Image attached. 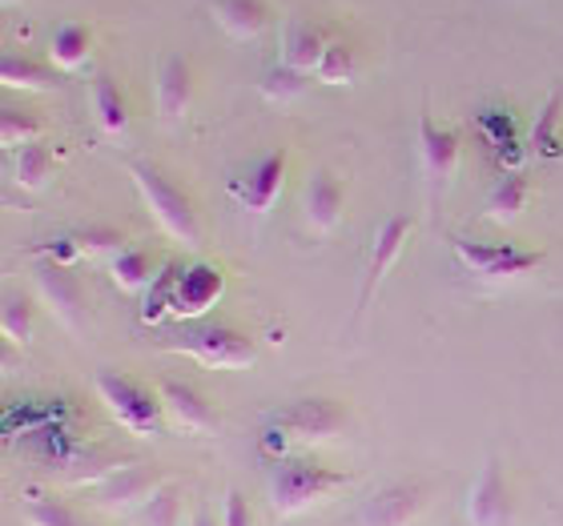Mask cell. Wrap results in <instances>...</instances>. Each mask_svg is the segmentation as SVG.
Returning <instances> with one entry per match:
<instances>
[{"instance_id": "obj_1", "label": "cell", "mask_w": 563, "mask_h": 526, "mask_svg": "<svg viewBox=\"0 0 563 526\" xmlns=\"http://www.w3.org/2000/svg\"><path fill=\"white\" fill-rule=\"evenodd\" d=\"M130 174H133V181H137L145 205L153 210V217L162 222L165 234L177 237V242H186V246H201V222L186 189L174 186L157 165L130 161Z\"/></svg>"}, {"instance_id": "obj_2", "label": "cell", "mask_w": 563, "mask_h": 526, "mask_svg": "<svg viewBox=\"0 0 563 526\" xmlns=\"http://www.w3.org/2000/svg\"><path fill=\"white\" fill-rule=\"evenodd\" d=\"M162 350L189 354L194 362L213 366V370H242V366H250L258 358L250 334L225 326V322H201V326L181 329V334L162 342Z\"/></svg>"}, {"instance_id": "obj_3", "label": "cell", "mask_w": 563, "mask_h": 526, "mask_svg": "<svg viewBox=\"0 0 563 526\" xmlns=\"http://www.w3.org/2000/svg\"><path fill=\"white\" fill-rule=\"evenodd\" d=\"M351 474H342V470H330L314 458H294V462H282L278 474L271 482V499H274V511L278 515H298L306 506L322 503L330 494L346 486Z\"/></svg>"}, {"instance_id": "obj_4", "label": "cell", "mask_w": 563, "mask_h": 526, "mask_svg": "<svg viewBox=\"0 0 563 526\" xmlns=\"http://www.w3.org/2000/svg\"><path fill=\"white\" fill-rule=\"evenodd\" d=\"M97 398L106 402V410L113 418L133 434H157L165 418V402L157 390L141 387L137 378L130 374H113V370H101L93 378Z\"/></svg>"}, {"instance_id": "obj_5", "label": "cell", "mask_w": 563, "mask_h": 526, "mask_svg": "<svg viewBox=\"0 0 563 526\" xmlns=\"http://www.w3.org/2000/svg\"><path fill=\"white\" fill-rule=\"evenodd\" d=\"M451 246H455V258L463 261L467 273L487 278V281L523 278V273H531V269L543 261L540 249H523V246H516V242H479V237L455 234Z\"/></svg>"}, {"instance_id": "obj_6", "label": "cell", "mask_w": 563, "mask_h": 526, "mask_svg": "<svg viewBox=\"0 0 563 526\" xmlns=\"http://www.w3.org/2000/svg\"><path fill=\"white\" fill-rule=\"evenodd\" d=\"M346 422H351V414L334 398H294L290 406L274 410L271 426L294 434V438H306V443H327V438L346 430Z\"/></svg>"}, {"instance_id": "obj_7", "label": "cell", "mask_w": 563, "mask_h": 526, "mask_svg": "<svg viewBox=\"0 0 563 526\" xmlns=\"http://www.w3.org/2000/svg\"><path fill=\"white\" fill-rule=\"evenodd\" d=\"M467 518H471V526L516 523V499H511V482H507V470L499 458H487V467L479 470V479L471 486Z\"/></svg>"}, {"instance_id": "obj_8", "label": "cell", "mask_w": 563, "mask_h": 526, "mask_svg": "<svg viewBox=\"0 0 563 526\" xmlns=\"http://www.w3.org/2000/svg\"><path fill=\"white\" fill-rule=\"evenodd\" d=\"M157 491H162V470L150 467V462H130V467H118L97 486V506L109 515H121V511L145 506Z\"/></svg>"}, {"instance_id": "obj_9", "label": "cell", "mask_w": 563, "mask_h": 526, "mask_svg": "<svg viewBox=\"0 0 563 526\" xmlns=\"http://www.w3.org/2000/svg\"><path fill=\"white\" fill-rule=\"evenodd\" d=\"M286 165H290V153L286 149H271L266 157H258V161L250 165L246 177H238L234 186V198L238 205L246 213H271L274 201H278L282 186H286Z\"/></svg>"}, {"instance_id": "obj_10", "label": "cell", "mask_w": 563, "mask_h": 526, "mask_svg": "<svg viewBox=\"0 0 563 526\" xmlns=\"http://www.w3.org/2000/svg\"><path fill=\"white\" fill-rule=\"evenodd\" d=\"M222 293H225L222 266H213V261H194V266H181L174 317H206L213 305H218V298H222Z\"/></svg>"}, {"instance_id": "obj_11", "label": "cell", "mask_w": 563, "mask_h": 526, "mask_svg": "<svg viewBox=\"0 0 563 526\" xmlns=\"http://www.w3.org/2000/svg\"><path fill=\"white\" fill-rule=\"evenodd\" d=\"M411 217H402V213H395V217H387V222L378 225L375 234V246H371V261H366V281H363V293H358V314H363L366 305H371V298H375V290L383 286V278L390 273V266L399 261L402 246H407V237H411Z\"/></svg>"}, {"instance_id": "obj_12", "label": "cell", "mask_w": 563, "mask_h": 526, "mask_svg": "<svg viewBox=\"0 0 563 526\" xmlns=\"http://www.w3.org/2000/svg\"><path fill=\"white\" fill-rule=\"evenodd\" d=\"M459 133L455 130H439L431 121V113L419 117V153H422V169H427V181L434 189H446V181L455 177L459 169Z\"/></svg>"}, {"instance_id": "obj_13", "label": "cell", "mask_w": 563, "mask_h": 526, "mask_svg": "<svg viewBox=\"0 0 563 526\" xmlns=\"http://www.w3.org/2000/svg\"><path fill=\"white\" fill-rule=\"evenodd\" d=\"M342 205H346V189L330 169H314L306 181V222L314 225L318 234H330L342 222Z\"/></svg>"}, {"instance_id": "obj_14", "label": "cell", "mask_w": 563, "mask_h": 526, "mask_svg": "<svg viewBox=\"0 0 563 526\" xmlns=\"http://www.w3.org/2000/svg\"><path fill=\"white\" fill-rule=\"evenodd\" d=\"M36 286H41V293L48 298V305H53L69 326L81 322L85 286H81V278L73 273V266H53V261H45V266L36 269Z\"/></svg>"}, {"instance_id": "obj_15", "label": "cell", "mask_w": 563, "mask_h": 526, "mask_svg": "<svg viewBox=\"0 0 563 526\" xmlns=\"http://www.w3.org/2000/svg\"><path fill=\"white\" fill-rule=\"evenodd\" d=\"M157 394H162V402H165V414H169L177 426H186V430H213L218 414H213L210 402H206L198 390L189 387V382L165 378L162 387H157Z\"/></svg>"}, {"instance_id": "obj_16", "label": "cell", "mask_w": 563, "mask_h": 526, "mask_svg": "<svg viewBox=\"0 0 563 526\" xmlns=\"http://www.w3.org/2000/svg\"><path fill=\"white\" fill-rule=\"evenodd\" d=\"M194 101V69H189L186 57H165L162 69H157V113L162 117H181Z\"/></svg>"}, {"instance_id": "obj_17", "label": "cell", "mask_w": 563, "mask_h": 526, "mask_svg": "<svg viewBox=\"0 0 563 526\" xmlns=\"http://www.w3.org/2000/svg\"><path fill=\"white\" fill-rule=\"evenodd\" d=\"M282 48H286V53H282V65H290V69L310 77V72H318L322 57H327L330 33L314 21H298V24H290V33H286V45Z\"/></svg>"}, {"instance_id": "obj_18", "label": "cell", "mask_w": 563, "mask_h": 526, "mask_svg": "<svg viewBox=\"0 0 563 526\" xmlns=\"http://www.w3.org/2000/svg\"><path fill=\"white\" fill-rule=\"evenodd\" d=\"M422 506L419 486H387L383 494H375L363 511V526H407Z\"/></svg>"}, {"instance_id": "obj_19", "label": "cell", "mask_w": 563, "mask_h": 526, "mask_svg": "<svg viewBox=\"0 0 563 526\" xmlns=\"http://www.w3.org/2000/svg\"><path fill=\"white\" fill-rule=\"evenodd\" d=\"M89 105L97 113V125L109 133V137H121L130 130V101L121 93V85L109 77V72H97L89 81Z\"/></svg>"}, {"instance_id": "obj_20", "label": "cell", "mask_w": 563, "mask_h": 526, "mask_svg": "<svg viewBox=\"0 0 563 526\" xmlns=\"http://www.w3.org/2000/svg\"><path fill=\"white\" fill-rule=\"evenodd\" d=\"M213 12H218V24L238 41H254L271 24L266 0H213Z\"/></svg>"}, {"instance_id": "obj_21", "label": "cell", "mask_w": 563, "mask_h": 526, "mask_svg": "<svg viewBox=\"0 0 563 526\" xmlns=\"http://www.w3.org/2000/svg\"><path fill=\"white\" fill-rule=\"evenodd\" d=\"M528 201H531V181L523 169L519 174H499L495 186L487 189V217L492 222H516L519 213L528 210Z\"/></svg>"}, {"instance_id": "obj_22", "label": "cell", "mask_w": 563, "mask_h": 526, "mask_svg": "<svg viewBox=\"0 0 563 526\" xmlns=\"http://www.w3.org/2000/svg\"><path fill=\"white\" fill-rule=\"evenodd\" d=\"M531 153L540 161H560L563 157V89H552L543 101L540 117L531 125Z\"/></svg>"}, {"instance_id": "obj_23", "label": "cell", "mask_w": 563, "mask_h": 526, "mask_svg": "<svg viewBox=\"0 0 563 526\" xmlns=\"http://www.w3.org/2000/svg\"><path fill=\"white\" fill-rule=\"evenodd\" d=\"M89 48H93V33L85 24L69 21L60 24L57 33H53V41H48V60L60 72H77L89 60Z\"/></svg>"}, {"instance_id": "obj_24", "label": "cell", "mask_w": 563, "mask_h": 526, "mask_svg": "<svg viewBox=\"0 0 563 526\" xmlns=\"http://www.w3.org/2000/svg\"><path fill=\"white\" fill-rule=\"evenodd\" d=\"M109 273H113V281H118L121 290H130V293L150 290L153 278H157L150 249H141V246H125L121 254H113V261H109Z\"/></svg>"}, {"instance_id": "obj_25", "label": "cell", "mask_w": 563, "mask_h": 526, "mask_svg": "<svg viewBox=\"0 0 563 526\" xmlns=\"http://www.w3.org/2000/svg\"><path fill=\"white\" fill-rule=\"evenodd\" d=\"M53 169H57V149L45 145V141H33V145L16 149V169L12 174H16L21 189H45Z\"/></svg>"}, {"instance_id": "obj_26", "label": "cell", "mask_w": 563, "mask_h": 526, "mask_svg": "<svg viewBox=\"0 0 563 526\" xmlns=\"http://www.w3.org/2000/svg\"><path fill=\"white\" fill-rule=\"evenodd\" d=\"M177 278H181V266H174V261L157 269V278H153V286L145 290V305H141V322H145V326H157L162 317L174 314Z\"/></svg>"}, {"instance_id": "obj_27", "label": "cell", "mask_w": 563, "mask_h": 526, "mask_svg": "<svg viewBox=\"0 0 563 526\" xmlns=\"http://www.w3.org/2000/svg\"><path fill=\"white\" fill-rule=\"evenodd\" d=\"M0 81L9 85V89H53V85H57V72L33 57L4 53V60H0Z\"/></svg>"}, {"instance_id": "obj_28", "label": "cell", "mask_w": 563, "mask_h": 526, "mask_svg": "<svg viewBox=\"0 0 563 526\" xmlns=\"http://www.w3.org/2000/svg\"><path fill=\"white\" fill-rule=\"evenodd\" d=\"M0 329L12 346H24L33 338V298L21 290L4 293V305H0Z\"/></svg>"}, {"instance_id": "obj_29", "label": "cell", "mask_w": 563, "mask_h": 526, "mask_svg": "<svg viewBox=\"0 0 563 526\" xmlns=\"http://www.w3.org/2000/svg\"><path fill=\"white\" fill-rule=\"evenodd\" d=\"M24 518L33 526H85L81 515L73 511L65 499H53V494H24Z\"/></svg>"}, {"instance_id": "obj_30", "label": "cell", "mask_w": 563, "mask_h": 526, "mask_svg": "<svg viewBox=\"0 0 563 526\" xmlns=\"http://www.w3.org/2000/svg\"><path fill=\"white\" fill-rule=\"evenodd\" d=\"M41 133H45V121L36 117L33 109H4L0 113V141H4V149H24V145L41 141Z\"/></svg>"}, {"instance_id": "obj_31", "label": "cell", "mask_w": 563, "mask_h": 526, "mask_svg": "<svg viewBox=\"0 0 563 526\" xmlns=\"http://www.w3.org/2000/svg\"><path fill=\"white\" fill-rule=\"evenodd\" d=\"M471 125L483 133V141L492 145V149H504V145H511V141H519V125H516V113L511 109H479L475 117H471Z\"/></svg>"}, {"instance_id": "obj_32", "label": "cell", "mask_w": 563, "mask_h": 526, "mask_svg": "<svg viewBox=\"0 0 563 526\" xmlns=\"http://www.w3.org/2000/svg\"><path fill=\"white\" fill-rule=\"evenodd\" d=\"M181 523V494L174 486H162L150 503L137 506V526H177Z\"/></svg>"}, {"instance_id": "obj_33", "label": "cell", "mask_w": 563, "mask_h": 526, "mask_svg": "<svg viewBox=\"0 0 563 526\" xmlns=\"http://www.w3.org/2000/svg\"><path fill=\"white\" fill-rule=\"evenodd\" d=\"M262 93L271 97V101H294L298 93H306V72L290 69V65H274V69L262 72Z\"/></svg>"}, {"instance_id": "obj_34", "label": "cell", "mask_w": 563, "mask_h": 526, "mask_svg": "<svg viewBox=\"0 0 563 526\" xmlns=\"http://www.w3.org/2000/svg\"><path fill=\"white\" fill-rule=\"evenodd\" d=\"M314 77L322 85H346L354 77V48L346 41H330L327 57H322Z\"/></svg>"}, {"instance_id": "obj_35", "label": "cell", "mask_w": 563, "mask_h": 526, "mask_svg": "<svg viewBox=\"0 0 563 526\" xmlns=\"http://www.w3.org/2000/svg\"><path fill=\"white\" fill-rule=\"evenodd\" d=\"M73 242H77V249H81V254H89V258H93V254H109V249H113V254H121V242H125V237H121V230H113V225H93V230H81V234H73Z\"/></svg>"}, {"instance_id": "obj_36", "label": "cell", "mask_w": 563, "mask_h": 526, "mask_svg": "<svg viewBox=\"0 0 563 526\" xmlns=\"http://www.w3.org/2000/svg\"><path fill=\"white\" fill-rule=\"evenodd\" d=\"M36 258H48L53 266H73V261L81 258V249L73 237H53V242H41L36 246Z\"/></svg>"}, {"instance_id": "obj_37", "label": "cell", "mask_w": 563, "mask_h": 526, "mask_svg": "<svg viewBox=\"0 0 563 526\" xmlns=\"http://www.w3.org/2000/svg\"><path fill=\"white\" fill-rule=\"evenodd\" d=\"M222 526H254V511H250V499L242 491H230V494H225Z\"/></svg>"}, {"instance_id": "obj_38", "label": "cell", "mask_w": 563, "mask_h": 526, "mask_svg": "<svg viewBox=\"0 0 563 526\" xmlns=\"http://www.w3.org/2000/svg\"><path fill=\"white\" fill-rule=\"evenodd\" d=\"M189 526H218V518H213L210 511L201 506V511H194V518H189Z\"/></svg>"}]
</instances>
